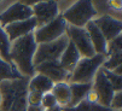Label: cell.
I'll use <instances>...</instances> for the list:
<instances>
[{"label": "cell", "instance_id": "18", "mask_svg": "<svg viewBox=\"0 0 122 111\" xmlns=\"http://www.w3.org/2000/svg\"><path fill=\"white\" fill-rule=\"evenodd\" d=\"M51 93L55 97L59 107H66L70 103V87L68 82L55 83L51 89Z\"/></svg>", "mask_w": 122, "mask_h": 111}, {"label": "cell", "instance_id": "11", "mask_svg": "<svg viewBox=\"0 0 122 111\" xmlns=\"http://www.w3.org/2000/svg\"><path fill=\"white\" fill-rule=\"evenodd\" d=\"M35 74H41L46 76L48 80H51L55 83L59 82H68L70 74L66 72L59 64V61H52V62H45L36 66H34Z\"/></svg>", "mask_w": 122, "mask_h": 111}, {"label": "cell", "instance_id": "21", "mask_svg": "<svg viewBox=\"0 0 122 111\" xmlns=\"http://www.w3.org/2000/svg\"><path fill=\"white\" fill-rule=\"evenodd\" d=\"M10 45H11V42L7 38L6 33L1 28V25H0V56L7 63H11V61H10Z\"/></svg>", "mask_w": 122, "mask_h": 111}, {"label": "cell", "instance_id": "19", "mask_svg": "<svg viewBox=\"0 0 122 111\" xmlns=\"http://www.w3.org/2000/svg\"><path fill=\"white\" fill-rule=\"evenodd\" d=\"M21 79H27V77H23L12 63L5 62L0 56V82L5 80H21Z\"/></svg>", "mask_w": 122, "mask_h": 111}, {"label": "cell", "instance_id": "8", "mask_svg": "<svg viewBox=\"0 0 122 111\" xmlns=\"http://www.w3.org/2000/svg\"><path fill=\"white\" fill-rule=\"evenodd\" d=\"M33 17L36 21V28L44 27L52 22L59 16L58 3L50 0V1H38L33 7Z\"/></svg>", "mask_w": 122, "mask_h": 111}, {"label": "cell", "instance_id": "32", "mask_svg": "<svg viewBox=\"0 0 122 111\" xmlns=\"http://www.w3.org/2000/svg\"><path fill=\"white\" fill-rule=\"evenodd\" d=\"M0 105H1V93H0Z\"/></svg>", "mask_w": 122, "mask_h": 111}, {"label": "cell", "instance_id": "30", "mask_svg": "<svg viewBox=\"0 0 122 111\" xmlns=\"http://www.w3.org/2000/svg\"><path fill=\"white\" fill-rule=\"evenodd\" d=\"M111 72H114L115 75H118V76H122V65H118L117 68H115Z\"/></svg>", "mask_w": 122, "mask_h": 111}, {"label": "cell", "instance_id": "6", "mask_svg": "<svg viewBox=\"0 0 122 111\" xmlns=\"http://www.w3.org/2000/svg\"><path fill=\"white\" fill-rule=\"evenodd\" d=\"M66 27H68L66 22L63 20V17L59 13V16L56 20H53L52 22H50L48 24L44 27L36 28L33 31L35 42L39 45V44H47V42L56 41L57 39L65 35Z\"/></svg>", "mask_w": 122, "mask_h": 111}, {"label": "cell", "instance_id": "1", "mask_svg": "<svg viewBox=\"0 0 122 111\" xmlns=\"http://www.w3.org/2000/svg\"><path fill=\"white\" fill-rule=\"evenodd\" d=\"M36 47L38 44L35 42L33 33L12 41L10 45V61L23 77L31 79L35 75L33 58Z\"/></svg>", "mask_w": 122, "mask_h": 111}, {"label": "cell", "instance_id": "13", "mask_svg": "<svg viewBox=\"0 0 122 111\" xmlns=\"http://www.w3.org/2000/svg\"><path fill=\"white\" fill-rule=\"evenodd\" d=\"M3 29L6 33L10 42H12L17 39L23 38V36L33 33L36 29V21L34 17H31L29 20H25V21H22V22H16V23L7 24Z\"/></svg>", "mask_w": 122, "mask_h": 111}, {"label": "cell", "instance_id": "22", "mask_svg": "<svg viewBox=\"0 0 122 111\" xmlns=\"http://www.w3.org/2000/svg\"><path fill=\"white\" fill-rule=\"evenodd\" d=\"M122 53V34L116 36L115 39L108 41L107 44V53H105V58L112 54Z\"/></svg>", "mask_w": 122, "mask_h": 111}, {"label": "cell", "instance_id": "29", "mask_svg": "<svg viewBox=\"0 0 122 111\" xmlns=\"http://www.w3.org/2000/svg\"><path fill=\"white\" fill-rule=\"evenodd\" d=\"M108 5L114 9V10H117V11H121V7H122V1L120 0H115V1H108Z\"/></svg>", "mask_w": 122, "mask_h": 111}, {"label": "cell", "instance_id": "28", "mask_svg": "<svg viewBox=\"0 0 122 111\" xmlns=\"http://www.w3.org/2000/svg\"><path fill=\"white\" fill-rule=\"evenodd\" d=\"M85 100L88 101V103H91V104H98V100H99V99H98V94L96 93V91H94L93 88H91V89L88 91V93H87Z\"/></svg>", "mask_w": 122, "mask_h": 111}, {"label": "cell", "instance_id": "23", "mask_svg": "<svg viewBox=\"0 0 122 111\" xmlns=\"http://www.w3.org/2000/svg\"><path fill=\"white\" fill-rule=\"evenodd\" d=\"M103 69V72L104 75H105V77L108 79L109 83L111 85L114 92H122V76H118V75H115L114 72L107 70V69Z\"/></svg>", "mask_w": 122, "mask_h": 111}, {"label": "cell", "instance_id": "17", "mask_svg": "<svg viewBox=\"0 0 122 111\" xmlns=\"http://www.w3.org/2000/svg\"><path fill=\"white\" fill-rule=\"evenodd\" d=\"M52 87H53V82L41 74H35L28 81V92H39L41 94H45L50 93Z\"/></svg>", "mask_w": 122, "mask_h": 111}, {"label": "cell", "instance_id": "25", "mask_svg": "<svg viewBox=\"0 0 122 111\" xmlns=\"http://www.w3.org/2000/svg\"><path fill=\"white\" fill-rule=\"evenodd\" d=\"M40 106L42 107V110L45 111H48L51 109H53L55 106H57V101L55 99V97L52 96V93H45L42 94V99H41V104Z\"/></svg>", "mask_w": 122, "mask_h": 111}, {"label": "cell", "instance_id": "27", "mask_svg": "<svg viewBox=\"0 0 122 111\" xmlns=\"http://www.w3.org/2000/svg\"><path fill=\"white\" fill-rule=\"evenodd\" d=\"M109 107L112 111H121V109H122V92H115Z\"/></svg>", "mask_w": 122, "mask_h": 111}, {"label": "cell", "instance_id": "4", "mask_svg": "<svg viewBox=\"0 0 122 111\" xmlns=\"http://www.w3.org/2000/svg\"><path fill=\"white\" fill-rule=\"evenodd\" d=\"M0 93H1V111H9L15 100L25 97L28 94V80H5L0 82Z\"/></svg>", "mask_w": 122, "mask_h": 111}, {"label": "cell", "instance_id": "14", "mask_svg": "<svg viewBox=\"0 0 122 111\" xmlns=\"http://www.w3.org/2000/svg\"><path fill=\"white\" fill-rule=\"evenodd\" d=\"M85 29H86L87 34H88V36H90V40L92 42V46L94 48L96 54L105 56V53H107V44L108 42H107L105 38L103 36V34L100 33V30L96 27L93 21L87 23L85 25Z\"/></svg>", "mask_w": 122, "mask_h": 111}, {"label": "cell", "instance_id": "20", "mask_svg": "<svg viewBox=\"0 0 122 111\" xmlns=\"http://www.w3.org/2000/svg\"><path fill=\"white\" fill-rule=\"evenodd\" d=\"M63 111H112L110 107H104L99 104H91L86 100H82L79 105L74 107H62Z\"/></svg>", "mask_w": 122, "mask_h": 111}, {"label": "cell", "instance_id": "9", "mask_svg": "<svg viewBox=\"0 0 122 111\" xmlns=\"http://www.w3.org/2000/svg\"><path fill=\"white\" fill-rule=\"evenodd\" d=\"M33 17V9L30 6H27L20 1L13 3L7 9H5L0 13V25L1 28L6 27L7 24L22 22Z\"/></svg>", "mask_w": 122, "mask_h": 111}, {"label": "cell", "instance_id": "34", "mask_svg": "<svg viewBox=\"0 0 122 111\" xmlns=\"http://www.w3.org/2000/svg\"><path fill=\"white\" fill-rule=\"evenodd\" d=\"M0 111H1V110H0Z\"/></svg>", "mask_w": 122, "mask_h": 111}, {"label": "cell", "instance_id": "2", "mask_svg": "<svg viewBox=\"0 0 122 111\" xmlns=\"http://www.w3.org/2000/svg\"><path fill=\"white\" fill-rule=\"evenodd\" d=\"M98 11L93 6V3L90 0H80L73 4L69 9L61 13L63 20L66 22L68 25L76 27V28H85V25L93 21L97 17Z\"/></svg>", "mask_w": 122, "mask_h": 111}, {"label": "cell", "instance_id": "15", "mask_svg": "<svg viewBox=\"0 0 122 111\" xmlns=\"http://www.w3.org/2000/svg\"><path fill=\"white\" fill-rule=\"evenodd\" d=\"M81 59V56L79 53V51L76 50V47L73 45V42L69 41L68 46L65 47L64 52L62 53L61 58H59V64L69 74H71V71L74 70V68L76 66V64L79 63V61Z\"/></svg>", "mask_w": 122, "mask_h": 111}, {"label": "cell", "instance_id": "31", "mask_svg": "<svg viewBox=\"0 0 122 111\" xmlns=\"http://www.w3.org/2000/svg\"><path fill=\"white\" fill-rule=\"evenodd\" d=\"M48 111H63V110H62V107H59V106L57 105V106H55L53 109H51V110H48Z\"/></svg>", "mask_w": 122, "mask_h": 111}, {"label": "cell", "instance_id": "7", "mask_svg": "<svg viewBox=\"0 0 122 111\" xmlns=\"http://www.w3.org/2000/svg\"><path fill=\"white\" fill-rule=\"evenodd\" d=\"M65 35L73 45L79 51L81 58H91L96 54L94 48L92 46V42L90 40V36L87 34L85 28H76L68 25L65 30Z\"/></svg>", "mask_w": 122, "mask_h": 111}, {"label": "cell", "instance_id": "24", "mask_svg": "<svg viewBox=\"0 0 122 111\" xmlns=\"http://www.w3.org/2000/svg\"><path fill=\"white\" fill-rule=\"evenodd\" d=\"M118 65H122V53H117V54H112L105 58L102 68L107 69L109 71H112L115 68H117Z\"/></svg>", "mask_w": 122, "mask_h": 111}, {"label": "cell", "instance_id": "12", "mask_svg": "<svg viewBox=\"0 0 122 111\" xmlns=\"http://www.w3.org/2000/svg\"><path fill=\"white\" fill-rule=\"evenodd\" d=\"M96 27L100 30L107 42L122 34V22L110 15H103L93 20Z\"/></svg>", "mask_w": 122, "mask_h": 111}, {"label": "cell", "instance_id": "10", "mask_svg": "<svg viewBox=\"0 0 122 111\" xmlns=\"http://www.w3.org/2000/svg\"><path fill=\"white\" fill-rule=\"evenodd\" d=\"M92 88L96 91V93L98 94V104L104 106V107H109L111 99L115 94V92L111 87V85L109 83L108 79L105 77L103 72V69L99 68V70L97 71L96 76L93 79L92 82Z\"/></svg>", "mask_w": 122, "mask_h": 111}, {"label": "cell", "instance_id": "33", "mask_svg": "<svg viewBox=\"0 0 122 111\" xmlns=\"http://www.w3.org/2000/svg\"><path fill=\"white\" fill-rule=\"evenodd\" d=\"M42 111H45V110H42Z\"/></svg>", "mask_w": 122, "mask_h": 111}, {"label": "cell", "instance_id": "26", "mask_svg": "<svg viewBox=\"0 0 122 111\" xmlns=\"http://www.w3.org/2000/svg\"><path fill=\"white\" fill-rule=\"evenodd\" d=\"M42 99V94L39 92H28L27 94V104L28 106H40Z\"/></svg>", "mask_w": 122, "mask_h": 111}, {"label": "cell", "instance_id": "3", "mask_svg": "<svg viewBox=\"0 0 122 111\" xmlns=\"http://www.w3.org/2000/svg\"><path fill=\"white\" fill-rule=\"evenodd\" d=\"M104 61L105 56L103 54H94L91 58H81L71 71L68 83H92Z\"/></svg>", "mask_w": 122, "mask_h": 111}, {"label": "cell", "instance_id": "5", "mask_svg": "<svg viewBox=\"0 0 122 111\" xmlns=\"http://www.w3.org/2000/svg\"><path fill=\"white\" fill-rule=\"evenodd\" d=\"M68 42H69L68 36L63 35L62 38L57 39L56 41L47 42V44H39L33 58V65L36 66L45 62L59 61L62 53L68 46Z\"/></svg>", "mask_w": 122, "mask_h": 111}, {"label": "cell", "instance_id": "16", "mask_svg": "<svg viewBox=\"0 0 122 111\" xmlns=\"http://www.w3.org/2000/svg\"><path fill=\"white\" fill-rule=\"evenodd\" d=\"M70 87V103L66 107H74L85 100L88 91L92 88V83H69Z\"/></svg>", "mask_w": 122, "mask_h": 111}]
</instances>
